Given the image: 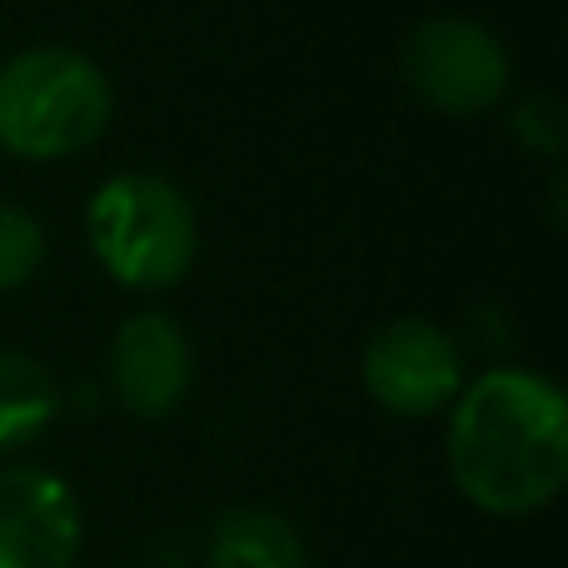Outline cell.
<instances>
[{
  "instance_id": "cell-9",
  "label": "cell",
  "mask_w": 568,
  "mask_h": 568,
  "mask_svg": "<svg viewBox=\"0 0 568 568\" xmlns=\"http://www.w3.org/2000/svg\"><path fill=\"white\" fill-rule=\"evenodd\" d=\"M60 384L36 354L0 349V454L26 449L55 424Z\"/></svg>"
},
{
  "instance_id": "cell-7",
  "label": "cell",
  "mask_w": 568,
  "mask_h": 568,
  "mask_svg": "<svg viewBox=\"0 0 568 568\" xmlns=\"http://www.w3.org/2000/svg\"><path fill=\"white\" fill-rule=\"evenodd\" d=\"M110 394L135 419H170L195 389V349L170 314L140 310L115 329L105 354Z\"/></svg>"
},
{
  "instance_id": "cell-11",
  "label": "cell",
  "mask_w": 568,
  "mask_h": 568,
  "mask_svg": "<svg viewBox=\"0 0 568 568\" xmlns=\"http://www.w3.org/2000/svg\"><path fill=\"white\" fill-rule=\"evenodd\" d=\"M509 125H514V140H519L524 150H534V155L554 160V155H564V145H568V115H564L559 95H549V90L519 100Z\"/></svg>"
},
{
  "instance_id": "cell-5",
  "label": "cell",
  "mask_w": 568,
  "mask_h": 568,
  "mask_svg": "<svg viewBox=\"0 0 568 568\" xmlns=\"http://www.w3.org/2000/svg\"><path fill=\"white\" fill-rule=\"evenodd\" d=\"M359 379L369 399L394 419L444 414L464 389V349L444 324L404 314L369 334L359 354Z\"/></svg>"
},
{
  "instance_id": "cell-2",
  "label": "cell",
  "mask_w": 568,
  "mask_h": 568,
  "mask_svg": "<svg viewBox=\"0 0 568 568\" xmlns=\"http://www.w3.org/2000/svg\"><path fill=\"white\" fill-rule=\"evenodd\" d=\"M105 70L70 45H30L0 65V150L20 160H70L110 125Z\"/></svg>"
},
{
  "instance_id": "cell-10",
  "label": "cell",
  "mask_w": 568,
  "mask_h": 568,
  "mask_svg": "<svg viewBox=\"0 0 568 568\" xmlns=\"http://www.w3.org/2000/svg\"><path fill=\"white\" fill-rule=\"evenodd\" d=\"M45 265V230L30 210L0 205V290H20Z\"/></svg>"
},
{
  "instance_id": "cell-1",
  "label": "cell",
  "mask_w": 568,
  "mask_h": 568,
  "mask_svg": "<svg viewBox=\"0 0 568 568\" xmlns=\"http://www.w3.org/2000/svg\"><path fill=\"white\" fill-rule=\"evenodd\" d=\"M449 479L479 514L524 519L568 484V399L539 369L494 364L449 404Z\"/></svg>"
},
{
  "instance_id": "cell-4",
  "label": "cell",
  "mask_w": 568,
  "mask_h": 568,
  "mask_svg": "<svg viewBox=\"0 0 568 568\" xmlns=\"http://www.w3.org/2000/svg\"><path fill=\"white\" fill-rule=\"evenodd\" d=\"M399 75L429 110L444 115H484L509 95L514 60L484 20L429 16L409 30Z\"/></svg>"
},
{
  "instance_id": "cell-6",
  "label": "cell",
  "mask_w": 568,
  "mask_h": 568,
  "mask_svg": "<svg viewBox=\"0 0 568 568\" xmlns=\"http://www.w3.org/2000/svg\"><path fill=\"white\" fill-rule=\"evenodd\" d=\"M85 544V514L60 474L40 464L0 469V568H70Z\"/></svg>"
},
{
  "instance_id": "cell-8",
  "label": "cell",
  "mask_w": 568,
  "mask_h": 568,
  "mask_svg": "<svg viewBox=\"0 0 568 568\" xmlns=\"http://www.w3.org/2000/svg\"><path fill=\"white\" fill-rule=\"evenodd\" d=\"M210 568H310V549L294 519L255 504L225 509L205 534Z\"/></svg>"
},
{
  "instance_id": "cell-3",
  "label": "cell",
  "mask_w": 568,
  "mask_h": 568,
  "mask_svg": "<svg viewBox=\"0 0 568 568\" xmlns=\"http://www.w3.org/2000/svg\"><path fill=\"white\" fill-rule=\"evenodd\" d=\"M85 235L100 270L135 294L170 290L200 255V220L185 190L145 170L110 175L85 210Z\"/></svg>"
}]
</instances>
